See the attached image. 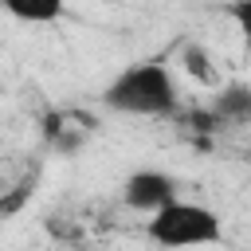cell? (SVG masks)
<instances>
[{
  "mask_svg": "<svg viewBox=\"0 0 251 251\" xmlns=\"http://www.w3.org/2000/svg\"><path fill=\"white\" fill-rule=\"evenodd\" d=\"M184 122H188L192 133H212V129H220V118H216L212 110H188Z\"/></svg>",
  "mask_w": 251,
  "mask_h": 251,
  "instance_id": "obj_8",
  "label": "cell"
},
{
  "mask_svg": "<svg viewBox=\"0 0 251 251\" xmlns=\"http://www.w3.org/2000/svg\"><path fill=\"white\" fill-rule=\"evenodd\" d=\"M208 110L220 118V126L251 122V86H247V82H227V86H220V94L212 98Z\"/></svg>",
  "mask_w": 251,
  "mask_h": 251,
  "instance_id": "obj_4",
  "label": "cell"
},
{
  "mask_svg": "<svg viewBox=\"0 0 251 251\" xmlns=\"http://www.w3.org/2000/svg\"><path fill=\"white\" fill-rule=\"evenodd\" d=\"M184 67H188L200 82H208V78H212V71H208V55H204L196 43H188V47H184Z\"/></svg>",
  "mask_w": 251,
  "mask_h": 251,
  "instance_id": "obj_7",
  "label": "cell"
},
{
  "mask_svg": "<svg viewBox=\"0 0 251 251\" xmlns=\"http://www.w3.org/2000/svg\"><path fill=\"white\" fill-rule=\"evenodd\" d=\"M122 196H126V204H129L133 212L157 216L161 208L176 204V180H173L169 173H161V169H141V173L126 176Z\"/></svg>",
  "mask_w": 251,
  "mask_h": 251,
  "instance_id": "obj_3",
  "label": "cell"
},
{
  "mask_svg": "<svg viewBox=\"0 0 251 251\" xmlns=\"http://www.w3.org/2000/svg\"><path fill=\"white\" fill-rule=\"evenodd\" d=\"M149 239L161 243V247H204V243H216L224 235L220 227V216L204 204H188V200H176L169 208H161L153 220H149Z\"/></svg>",
  "mask_w": 251,
  "mask_h": 251,
  "instance_id": "obj_2",
  "label": "cell"
},
{
  "mask_svg": "<svg viewBox=\"0 0 251 251\" xmlns=\"http://www.w3.org/2000/svg\"><path fill=\"white\" fill-rule=\"evenodd\" d=\"M227 16L235 20V27H239V35H243V47L251 51V0H231V4H227Z\"/></svg>",
  "mask_w": 251,
  "mask_h": 251,
  "instance_id": "obj_6",
  "label": "cell"
},
{
  "mask_svg": "<svg viewBox=\"0 0 251 251\" xmlns=\"http://www.w3.org/2000/svg\"><path fill=\"white\" fill-rule=\"evenodd\" d=\"M102 102L118 114H137V118H169L180 106V90L169 75V67L161 59L137 63L129 71H122L106 90Z\"/></svg>",
  "mask_w": 251,
  "mask_h": 251,
  "instance_id": "obj_1",
  "label": "cell"
},
{
  "mask_svg": "<svg viewBox=\"0 0 251 251\" xmlns=\"http://www.w3.org/2000/svg\"><path fill=\"white\" fill-rule=\"evenodd\" d=\"M4 8L24 24H51L63 12V0H4Z\"/></svg>",
  "mask_w": 251,
  "mask_h": 251,
  "instance_id": "obj_5",
  "label": "cell"
}]
</instances>
